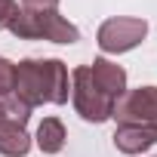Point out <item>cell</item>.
<instances>
[{"label": "cell", "instance_id": "5", "mask_svg": "<svg viewBox=\"0 0 157 157\" xmlns=\"http://www.w3.org/2000/svg\"><path fill=\"white\" fill-rule=\"evenodd\" d=\"M111 117H117V123H136V126H154L157 129V86L129 90L114 105Z\"/></svg>", "mask_w": 157, "mask_h": 157}, {"label": "cell", "instance_id": "6", "mask_svg": "<svg viewBox=\"0 0 157 157\" xmlns=\"http://www.w3.org/2000/svg\"><path fill=\"white\" fill-rule=\"evenodd\" d=\"M114 145L123 154H142L157 145V129L154 126H136V123H120L114 132Z\"/></svg>", "mask_w": 157, "mask_h": 157}, {"label": "cell", "instance_id": "4", "mask_svg": "<svg viewBox=\"0 0 157 157\" xmlns=\"http://www.w3.org/2000/svg\"><path fill=\"white\" fill-rule=\"evenodd\" d=\"M148 34V22L145 19H129V16H120V19H108L102 22L99 34H96V43L102 46V52H126L132 46H139Z\"/></svg>", "mask_w": 157, "mask_h": 157}, {"label": "cell", "instance_id": "7", "mask_svg": "<svg viewBox=\"0 0 157 157\" xmlns=\"http://www.w3.org/2000/svg\"><path fill=\"white\" fill-rule=\"evenodd\" d=\"M90 74H93V80H96L111 99H120V96L126 93V71H123L120 65H114V62H108V59H96V62L90 65Z\"/></svg>", "mask_w": 157, "mask_h": 157}, {"label": "cell", "instance_id": "8", "mask_svg": "<svg viewBox=\"0 0 157 157\" xmlns=\"http://www.w3.org/2000/svg\"><path fill=\"white\" fill-rule=\"evenodd\" d=\"M28 151H31V136L25 132V126L13 120H0V154L25 157Z\"/></svg>", "mask_w": 157, "mask_h": 157}, {"label": "cell", "instance_id": "11", "mask_svg": "<svg viewBox=\"0 0 157 157\" xmlns=\"http://www.w3.org/2000/svg\"><path fill=\"white\" fill-rule=\"evenodd\" d=\"M13 86H16V65L0 56V96L13 93Z\"/></svg>", "mask_w": 157, "mask_h": 157}, {"label": "cell", "instance_id": "2", "mask_svg": "<svg viewBox=\"0 0 157 157\" xmlns=\"http://www.w3.org/2000/svg\"><path fill=\"white\" fill-rule=\"evenodd\" d=\"M10 31L19 40H49V43H77L80 40L77 25H71L56 10H49V13H28V10H22L16 16V22L10 25Z\"/></svg>", "mask_w": 157, "mask_h": 157}, {"label": "cell", "instance_id": "13", "mask_svg": "<svg viewBox=\"0 0 157 157\" xmlns=\"http://www.w3.org/2000/svg\"><path fill=\"white\" fill-rule=\"evenodd\" d=\"M22 3H25L28 13H49V10L59 6V0H22Z\"/></svg>", "mask_w": 157, "mask_h": 157}, {"label": "cell", "instance_id": "9", "mask_svg": "<svg viewBox=\"0 0 157 157\" xmlns=\"http://www.w3.org/2000/svg\"><path fill=\"white\" fill-rule=\"evenodd\" d=\"M65 126H62V120L59 117H46L40 126H37V148L43 151V154H59L62 148H65Z\"/></svg>", "mask_w": 157, "mask_h": 157}, {"label": "cell", "instance_id": "3", "mask_svg": "<svg viewBox=\"0 0 157 157\" xmlns=\"http://www.w3.org/2000/svg\"><path fill=\"white\" fill-rule=\"evenodd\" d=\"M71 99H74V108L83 120L90 123H102L114 114V105L117 99H111L90 74V65H80L74 71V83H71Z\"/></svg>", "mask_w": 157, "mask_h": 157}, {"label": "cell", "instance_id": "12", "mask_svg": "<svg viewBox=\"0 0 157 157\" xmlns=\"http://www.w3.org/2000/svg\"><path fill=\"white\" fill-rule=\"evenodd\" d=\"M19 13H22V10H19L16 0H0V28H6V31H10V25L16 22Z\"/></svg>", "mask_w": 157, "mask_h": 157}, {"label": "cell", "instance_id": "1", "mask_svg": "<svg viewBox=\"0 0 157 157\" xmlns=\"http://www.w3.org/2000/svg\"><path fill=\"white\" fill-rule=\"evenodd\" d=\"M13 93L25 105H65L68 102V68L59 59H25L16 65V86Z\"/></svg>", "mask_w": 157, "mask_h": 157}, {"label": "cell", "instance_id": "10", "mask_svg": "<svg viewBox=\"0 0 157 157\" xmlns=\"http://www.w3.org/2000/svg\"><path fill=\"white\" fill-rule=\"evenodd\" d=\"M31 117V105H25L16 93H6V96H0V120H13V123H28Z\"/></svg>", "mask_w": 157, "mask_h": 157}]
</instances>
